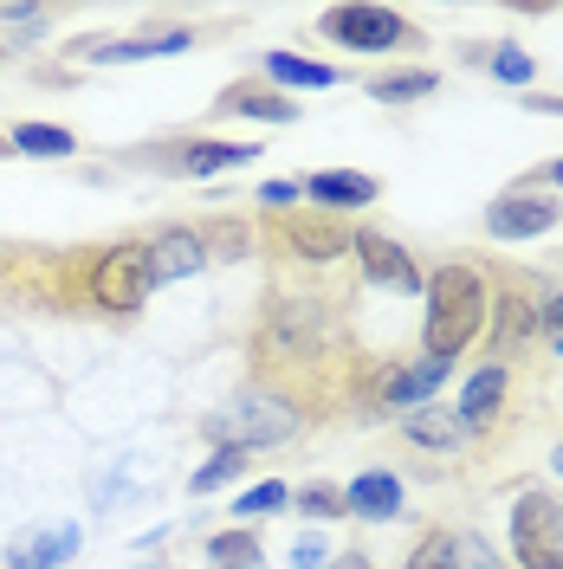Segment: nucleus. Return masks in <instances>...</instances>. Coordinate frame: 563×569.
Here are the masks:
<instances>
[{
  "label": "nucleus",
  "mask_w": 563,
  "mask_h": 569,
  "mask_svg": "<svg viewBox=\"0 0 563 569\" xmlns=\"http://www.w3.org/2000/svg\"><path fill=\"white\" fill-rule=\"evenodd\" d=\"M317 33L330 46H350V52H402V46H422V33L408 27V13L395 7H330L317 20Z\"/></svg>",
  "instance_id": "8"
},
{
  "label": "nucleus",
  "mask_w": 563,
  "mask_h": 569,
  "mask_svg": "<svg viewBox=\"0 0 563 569\" xmlns=\"http://www.w3.org/2000/svg\"><path fill=\"white\" fill-rule=\"evenodd\" d=\"M447 369H454V362H434V356H422V362H402V369H383V376H376V401H383V408H395V415H415V408H427V401H434V389L447 382Z\"/></svg>",
  "instance_id": "14"
},
{
  "label": "nucleus",
  "mask_w": 563,
  "mask_h": 569,
  "mask_svg": "<svg viewBox=\"0 0 563 569\" xmlns=\"http://www.w3.org/2000/svg\"><path fill=\"white\" fill-rule=\"evenodd\" d=\"M149 298V266H142V240H105V247L71 252V305L91 318H137Z\"/></svg>",
  "instance_id": "3"
},
{
  "label": "nucleus",
  "mask_w": 563,
  "mask_h": 569,
  "mask_svg": "<svg viewBox=\"0 0 563 569\" xmlns=\"http://www.w3.org/2000/svg\"><path fill=\"white\" fill-rule=\"evenodd\" d=\"M531 110H544V117H563V98H525Z\"/></svg>",
  "instance_id": "38"
},
{
  "label": "nucleus",
  "mask_w": 563,
  "mask_h": 569,
  "mask_svg": "<svg viewBox=\"0 0 563 569\" xmlns=\"http://www.w3.org/2000/svg\"><path fill=\"white\" fill-rule=\"evenodd\" d=\"M350 227H344V213H324V208H292V213H273L266 220V247L285 252V259H305V266H330V259H344L350 252Z\"/></svg>",
  "instance_id": "7"
},
{
  "label": "nucleus",
  "mask_w": 563,
  "mask_h": 569,
  "mask_svg": "<svg viewBox=\"0 0 563 569\" xmlns=\"http://www.w3.org/2000/svg\"><path fill=\"white\" fill-rule=\"evenodd\" d=\"M486 71H493L498 84H531V52H518V46H493V52H486Z\"/></svg>",
  "instance_id": "31"
},
{
  "label": "nucleus",
  "mask_w": 563,
  "mask_h": 569,
  "mask_svg": "<svg viewBox=\"0 0 563 569\" xmlns=\"http://www.w3.org/2000/svg\"><path fill=\"white\" fill-rule=\"evenodd\" d=\"M201 227H208L214 259H247V252H259V227L240 220V213H214V220H201Z\"/></svg>",
  "instance_id": "24"
},
{
  "label": "nucleus",
  "mask_w": 563,
  "mask_h": 569,
  "mask_svg": "<svg viewBox=\"0 0 563 569\" xmlns=\"http://www.w3.org/2000/svg\"><path fill=\"white\" fill-rule=\"evenodd\" d=\"M7 142H13V156H39V162H66V156H78V137H71L66 123H13Z\"/></svg>",
  "instance_id": "22"
},
{
  "label": "nucleus",
  "mask_w": 563,
  "mask_h": 569,
  "mask_svg": "<svg viewBox=\"0 0 563 569\" xmlns=\"http://www.w3.org/2000/svg\"><path fill=\"white\" fill-rule=\"evenodd\" d=\"M557 356H563V337H557Z\"/></svg>",
  "instance_id": "42"
},
{
  "label": "nucleus",
  "mask_w": 563,
  "mask_h": 569,
  "mask_svg": "<svg viewBox=\"0 0 563 569\" xmlns=\"http://www.w3.org/2000/svg\"><path fill=\"white\" fill-rule=\"evenodd\" d=\"M525 188H563V162H544V169L525 181Z\"/></svg>",
  "instance_id": "36"
},
{
  "label": "nucleus",
  "mask_w": 563,
  "mask_h": 569,
  "mask_svg": "<svg viewBox=\"0 0 563 569\" xmlns=\"http://www.w3.org/2000/svg\"><path fill=\"white\" fill-rule=\"evenodd\" d=\"M208 563L214 569H259V531L253 525H234V531H214L208 537Z\"/></svg>",
  "instance_id": "25"
},
{
  "label": "nucleus",
  "mask_w": 563,
  "mask_h": 569,
  "mask_svg": "<svg viewBox=\"0 0 563 569\" xmlns=\"http://www.w3.org/2000/svg\"><path fill=\"white\" fill-rule=\"evenodd\" d=\"M292 505H298V511H312V518H350V511H344V486H330V479L298 486V492H292Z\"/></svg>",
  "instance_id": "28"
},
{
  "label": "nucleus",
  "mask_w": 563,
  "mask_h": 569,
  "mask_svg": "<svg viewBox=\"0 0 563 569\" xmlns=\"http://www.w3.org/2000/svg\"><path fill=\"white\" fill-rule=\"evenodd\" d=\"M240 466H247V453H234V447H220V453H214L208 466H195V479H188V492H195V498H208L214 486H227V479H234Z\"/></svg>",
  "instance_id": "29"
},
{
  "label": "nucleus",
  "mask_w": 563,
  "mask_h": 569,
  "mask_svg": "<svg viewBox=\"0 0 563 569\" xmlns=\"http://www.w3.org/2000/svg\"><path fill=\"white\" fill-rule=\"evenodd\" d=\"M427 318H422V356L434 362H454L460 350H473L486 337V318H493V291H486V272L480 266H434L427 272Z\"/></svg>",
  "instance_id": "2"
},
{
  "label": "nucleus",
  "mask_w": 563,
  "mask_h": 569,
  "mask_svg": "<svg viewBox=\"0 0 563 569\" xmlns=\"http://www.w3.org/2000/svg\"><path fill=\"white\" fill-rule=\"evenodd\" d=\"M344 511L350 518H369V525H388V518H402V479L395 472H363L344 486Z\"/></svg>",
  "instance_id": "20"
},
{
  "label": "nucleus",
  "mask_w": 563,
  "mask_h": 569,
  "mask_svg": "<svg viewBox=\"0 0 563 569\" xmlns=\"http://www.w3.org/2000/svg\"><path fill=\"white\" fill-rule=\"evenodd\" d=\"M512 563L518 569H563V498L525 486L512 498Z\"/></svg>",
  "instance_id": "6"
},
{
  "label": "nucleus",
  "mask_w": 563,
  "mask_h": 569,
  "mask_svg": "<svg viewBox=\"0 0 563 569\" xmlns=\"http://www.w3.org/2000/svg\"><path fill=\"white\" fill-rule=\"evenodd\" d=\"M188 46H195V33L169 27V33H137V39H78L71 59H85V66H130V59H176Z\"/></svg>",
  "instance_id": "12"
},
{
  "label": "nucleus",
  "mask_w": 563,
  "mask_h": 569,
  "mask_svg": "<svg viewBox=\"0 0 563 569\" xmlns=\"http://www.w3.org/2000/svg\"><path fill=\"white\" fill-rule=\"evenodd\" d=\"M537 305H544V298H531L525 284H505V291L493 298V337H486V350H493V362H505V356H518V350L531 343V337L544 330V323H537Z\"/></svg>",
  "instance_id": "13"
},
{
  "label": "nucleus",
  "mask_w": 563,
  "mask_h": 569,
  "mask_svg": "<svg viewBox=\"0 0 563 569\" xmlns=\"http://www.w3.org/2000/svg\"><path fill=\"white\" fill-rule=\"evenodd\" d=\"M324 563H330V550H324L317 531H305L298 543H292V569H324Z\"/></svg>",
  "instance_id": "34"
},
{
  "label": "nucleus",
  "mask_w": 563,
  "mask_h": 569,
  "mask_svg": "<svg viewBox=\"0 0 563 569\" xmlns=\"http://www.w3.org/2000/svg\"><path fill=\"white\" fill-rule=\"evenodd\" d=\"M78 557V525H39L7 543V569H59Z\"/></svg>",
  "instance_id": "18"
},
{
  "label": "nucleus",
  "mask_w": 563,
  "mask_h": 569,
  "mask_svg": "<svg viewBox=\"0 0 563 569\" xmlns=\"http://www.w3.org/2000/svg\"><path fill=\"white\" fill-rule=\"evenodd\" d=\"M402 569H460V537L454 531H427L415 550H408V563Z\"/></svg>",
  "instance_id": "27"
},
{
  "label": "nucleus",
  "mask_w": 563,
  "mask_h": 569,
  "mask_svg": "<svg viewBox=\"0 0 563 569\" xmlns=\"http://www.w3.org/2000/svg\"><path fill=\"white\" fill-rule=\"evenodd\" d=\"M551 466H557V479H563V440H557V453H551Z\"/></svg>",
  "instance_id": "39"
},
{
  "label": "nucleus",
  "mask_w": 563,
  "mask_h": 569,
  "mask_svg": "<svg viewBox=\"0 0 563 569\" xmlns=\"http://www.w3.org/2000/svg\"><path fill=\"white\" fill-rule=\"evenodd\" d=\"M350 259L363 272V284H376V291H395V298H422L427 291V272L415 266V252L402 240H388V233H356Z\"/></svg>",
  "instance_id": "10"
},
{
  "label": "nucleus",
  "mask_w": 563,
  "mask_h": 569,
  "mask_svg": "<svg viewBox=\"0 0 563 569\" xmlns=\"http://www.w3.org/2000/svg\"><path fill=\"white\" fill-rule=\"evenodd\" d=\"M214 117H253V123H298V98L273 91L266 78H234V84L220 91Z\"/></svg>",
  "instance_id": "16"
},
{
  "label": "nucleus",
  "mask_w": 563,
  "mask_h": 569,
  "mask_svg": "<svg viewBox=\"0 0 563 569\" xmlns=\"http://www.w3.org/2000/svg\"><path fill=\"white\" fill-rule=\"evenodd\" d=\"M259 78L273 84V91H330V84H344V66H324V59H298V52H266L259 59Z\"/></svg>",
  "instance_id": "19"
},
{
  "label": "nucleus",
  "mask_w": 563,
  "mask_h": 569,
  "mask_svg": "<svg viewBox=\"0 0 563 569\" xmlns=\"http://www.w3.org/2000/svg\"><path fill=\"white\" fill-rule=\"evenodd\" d=\"M137 569H169V563H137Z\"/></svg>",
  "instance_id": "41"
},
{
  "label": "nucleus",
  "mask_w": 563,
  "mask_h": 569,
  "mask_svg": "<svg viewBox=\"0 0 563 569\" xmlns=\"http://www.w3.org/2000/svg\"><path fill=\"white\" fill-rule=\"evenodd\" d=\"M0 156H13V142H7V137H0Z\"/></svg>",
  "instance_id": "40"
},
{
  "label": "nucleus",
  "mask_w": 563,
  "mask_h": 569,
  "mask_svg": "<svg viewBox=\"0 0 563 569\" xmlns=\"http://www.w3.org/2000/svg\"><path fill=\"white\" fill-rule=\"evenodd\" d=\"M537 323H544V330H557V337H563V291H551V298L537 305Z\"/></svg>",
  "instance_id": "35"
},
{
  "label": "nucleus",
  "mask_w": 563,
  "mask_h": 569,
  "mask_svg": "<svg viewBox=\"0 0 563 569\" xmlns=\"http://www.w3.org/2000/svg\"><path fill=\"white\" fill-rule=\"evenodd\" d=\"M259 213H292V201H298V181H259Z\"/></svg>",
  "instance_id": "32"
},
{
  "label": "nucleus",
  "mask_w": 563,
  "mask_h": 569,
  "mask_svg": "<svg viewBox=\"0 0 563 569\" xmlns=\"http://www.w3.org/2000/svg\"><path fill=\"white\" fill-rule=\"evenodd\" d=\"M253 382H273V389L298 395L312 408V395L344 369V311L337 298L324 291H292V284H273L259 298V318H253Z\"/></svg>",
  "instance_id": "1"
},
{
  "label": "nucleus",
  "mask_w": 563,
  "mask_h": 569,
  "mask_svg": "<svg viewBox=\"0 0 563 569\" xmlns=\"http://www.w3.org/2000/svg\"><path fill=\"white\" fill-rule=\"evenodd\" d=\"M460 569H505V563L493 557V543H486V537L466 531V537H460Z\"/></svg>",
  "instance_id": "33"
},
{
  "label": "nucleus",
  "mask_w": 563,
  "mask_h": 569,
  "mask_svg": "<svg viewBox=\"0 0 563 569\" xmlns=\"http://www.w3.org/2000/svg\"><path fill=\"white\" fill-rule=\"evenodd\" d=\"M402 433L415 440V447H427V453H454V447H466V427H460L454 408H415V415H402Z\"/></svg>",
  "instance_id": "21"
},
{
  "label": "nucleus",
  "mask_w": 563,
  "mask_h": 569,
  "mask_svg": "<svg viewBox=\"0 0 563 569\" xmlns=\"http://www.w3.org/2000/svg\"><path fill=\"white\" fill-rule=\"evenodd\" d=\"M434 91H441V78L427 66L388 71V78H369V84H363V98H376V104H415V98H434Z\"/></svg>",
  "instance_id": "23"
},
{
  "label": "nucleus",
  "mask_w": 563,
  "mask_h": 569,
  "mask_svg": "<svg viewBox=\"0 0 563 569\" xmlns=\"http://www.w3.org/2000/svg\"><path fill=\"white\" fill-rule=\"evenodd\" d=\"M563 220V201L557 194H544V188H505L493 208H486V233L493 240H537V233H551Z\"/></svg>",
  "instance_id": "11"
},
{
  "label": "nucleus",
  "mask_w": 563,
  "mask_h": 569,
  "mask_svg": "<svg viewBox=\"0 0 563 569\" xmlns=\"http://www.w3.org/2000/svg\"><path fill=\"white\" fill-rule=\"evenodd\" d=\"M52 7H0V33H13V39H39V33H52Z\"/></svg>",
  "instance_id": "30"
},
{
  "label": "nucleus",
  "mask_w": 563,
  "mask_h": 569,
  "mask_svg": "<svg viewBox=\"0 0 563 569\" xmlns=\"http://www.w3.org/2000/svg\"><path fill=\"white\" fill-rule=\"evenodd\" d=\"M137 169H156V176H181V181H208L220 169H247L259 162V142H227V137H169L149 142L130 156Z\"/></svg>",
  "instance_id": "5"
},
{
  "label": "nucleus",
  "mask_w": 563,
  "mask_h": 569,
  "mask_svg": "<svg viewBox=\"0 0 563 569\" xmlns=\"http://www.w3.org/2000/svg\"><path fill=\"white\" fill-rule=\"evenodd\" d=\"M298 194L317 201L324 213H356V208H369V201L383 194V181L363 176V169H317V176L298 181Z\"/></svg>",
  "instance_id": "15"
},
{
  "label": "nucleus",
  "mask_w": 563,
  "mask_h": 569,
  "mask_svg": "<svg viewBox=\"0 0 563 569\" xmlns=\"http://www.w3.org/2000/svg\"><path fill=\"white\" fill-rule=\"evenodd\" d=\"M305 421H312V408H305L298 395L273 389V382H253V389H240L208 421V440L234 447V453H253V447H279V440H292Z\"/></svg>",
  "instance_id": "4"
},
{
  "label": "nucleus",
  "mask_w": 563,
  "mask_h": 569,
  "mask_svg": "<svg viewBox=\"0 0 563 569\" xmlns=\"http://www.w3.org/2000/svg\"><path fill=\"white\" fill-rule=\"evenodd\" d=\"M279 505H292V486H285V479H259V486H247V492L234 498V518H240V525H259V518H273Z\"/></svg>",
  "instance_id": "26"
},
{
  "label": "nucleus",
  "mask_w": 563,
  "mask_h": 569,
  "mask_svg": "<svg viewBox=\"0 0 563 569\" xmlns=\"http://www.w3.org/2000/svg\"><path fill=\"white\" fill-rule=\"evenodd\" d=\"M505 389H512L505 362H486V369H473V376H466V389H460V401H454V415H460V427H466V440H473V433H486V427L498 421Z\"/></svg>",
  "instance_id": "17"
},
{
  "label": "nucleus",
  "mask_w": 563,
  "mask_h": 569,
  "mask_svg": "<svg viewBox=\"0 0 563 569\" xmlns=\"http://www.w3.org/2000/svg\"><path fill=\"white\" fill-rule=\"evenodd\" d=\"M324 569H369V557H363V550H344V557H330Z\"/></svg>",
  "instance_id": "37"
},
{
  "label": "nucleus",
  "mask_w": 563,
  "mask_h": 569,
  "mask_svg": "<svg viewBox=\"0 0 563 569\" xmlns=\"http://www.w3.org/2000/svg\"><path fill=\"white\" fill-rule=\"evenodd\" d=\"M208 227L201 220H162L156 233H142V266H149V291H162V284L176 279H195V272H208Z\"/></svg>",
  "instance_id": "9"
}]
</instances>
